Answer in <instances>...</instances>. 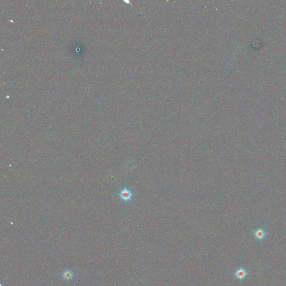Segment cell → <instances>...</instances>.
Instances as JSON below:
<instances>
[{
	"instance_id": "1",
	"label": "cell",
	"mask_w": 286,
	"mask_h": 286,
	"mask_svg": "<svg viewBox=\"0 0 286 286\" xmlns=\"http://www.w3.org/2000/svg\"><path fill=\"white\" fill-rule=\"evenodd\" d=\"M133 195L134 194H132V191L127 188H124L123 189H121L119 194L120 198L125 202L129 201L131 198H132Z\"/></svg>"
},
{
	"instance_id": "2",
	"label": "cell",
	"mask_w": 286,
	"mask_h": 286,
	"mask_svg": "<svg viewBox=\"0 0 286 286\" xmlns=\"http://www.w3.org/2000/svg\"><path fill=\"white\" fill-rule=\"evenodd\" d=\"M253 234L259 242H261L262 240H263L264 238L267 236L268 235V233L265 232V231L264 229L259 228L258 229H256L255 230L253 231Z\"/></svg>"
},
{
	"instance_id": "3",
	"label": "cell",
	"mask_w": 286,
	"mask_h": 286,
	"mask_svg": "<svg viewBox=\"0 0 286 286\" xmlns=\"http://www.w3.org/2000/svg\"><path fill=\"white\" fill-rule=\"evenodd\" d=\"M248 272L245 269L243 268L242 267L238 268L234 273V276L239 280H243L244 278L247 277L248 275Z\"/></svg>"
},
{
	"instance_id": "4",
	"label": "cell",
	"mask_w": 286,
	"mask_h": 286,
	"mask_svg": "<svg viewBox=\"0 0 286 286\" xmlns=\"http://www.w3.org/2000/svg\"><path fill=\"white\" fill-rule=\"evenodd\" d=\"M63 278L66 279V280H71L73 277V273L69 270H67L63 274Z\"/></svg>"
}]
</instances>
